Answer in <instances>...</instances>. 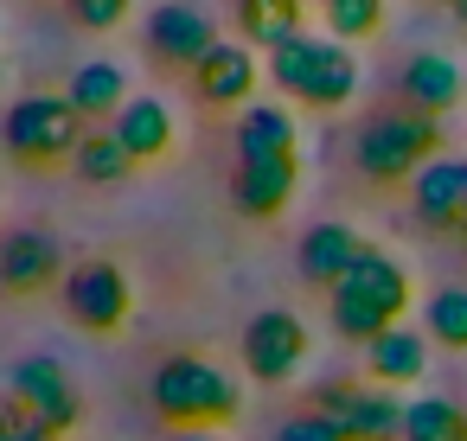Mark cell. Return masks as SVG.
Listing matches in <instances>:
<instances>
[{
  "mask_svg": "<svg viewBox=\"0 0 467 441\" xmlns=\"http://www.w3.org/2000/svg\"><path fill=\"white\" fill-rule=\"evenodd\" d=\"M65 275H71V262L52 231L20 224L0 237V288L7 294H46V288H65Z\"/></svg>",
  "mask_w": 467,
  "mask_h": 441,
  "instance_id": "obj_10",
  "label": "cell"
},
{
  "mask_svg": "<svg viewBox=\"0 0 467 441\" xmlns=\"http://www.w3.org/2000/svg\"><path fill=\"white\" fill-rule=\"evenodd\" d=\"M58 7H65L71 26H84V33H116V26H129L135 0H58Z\"/></svg>",
  "mask_w": 467,
  "mask_h": 441,
  "instance_id": "obj_26",
  "label": "cell"
},
{
  "mask_svg": "<svg viewBox=\"0 0 467 441\" xmlns=\"http://www.w3.org/2000/svg\"><path fill=\"white\" fill-rule=\"evenodd\" d=\"M410 211L429 231H454L467 218V160L461 154H435L416 179H410Z\"/></svg>",
  "mask_w": 467,
  "mask_h": 441,
  "instance_id": "obj_15",
  "label": "cell"
},
{
  "mask_svg": "<svg viewBox=\"0 0 467 441\" xmlns=\"http://www.w3.org/2000/svg\"><path fill=\"white\" fill-rule=\"evenodd\" d=\"M109 128H116V141L129 148V160H135V167L167 160V154H173V141H180V122H173V109H167L161 97H129V109H122Z\"/></svg>",
  "mask_w": 467,
  "mask_h": 441,
  "instance_id": "obj_18",
  "label": "cell"
},
{
  "mask_svg": "<svg viewBox=\"0 0 467 441\" xmlns=\"http://www.w3.org/2000/svg\"><path fill=\"white\" fill-rule=\"evenodd\" d=\"M358 52L352 46H339L333 33H301V39H288L282 52H269V84L288 97V103H301V109H320V116H333V109H346L352 97H358Z\"/></svg>",
  "mask_w": 467,
  "mask_h": 441,
  "instance_id": "obj_3",
  "label": "cell"
},
{
  "mask_svg": "<svg viewBox=\"0 0 467 441\" xmlns=\"http://www.w3.org/2000/svg\"><path fill=\"white\" fill-rule=\"evenodd\" d=\"M448 14H454V20H461V26H467V0H448Z\"/></svg>",
  "mask_w": 467,
  "mask_h": 441,
  "instance_id": "obj_31",
  "label": "cell"
},
{
  "mask_svg": "<svg viewBox=\"0 0 467 441\" xmlns=\"http://www.w3.org/2000/svg\"><path fill=\"white\" fill-rule=\"evenodd\" d=\"M314 409L333 415L352 441H403V396L384 390V384H346V377H327L314 390Z\"/></svg>",
  "mask_w": 467,
  "mask_h": 441,
  "instance_id": "obj_7",
  "label": "cell"
},
{
  "mask_svg": "<svg viewBox=\"0 0 467 441\" xmlns=\"http://www.w3.org/2000/svg\"><path fill=\"white\" fill-rule=\"evenodd\" d=\"M58 301H65V313H71L84 333H122L129 313H135V282L122 275V262L84 256V262H71Z\"/></svg>",
  "mask_w": 467,
  "mask_h": 441,
  "instance_id": "obj_6",
  "label": "cell"
},
{
  "mask_svg": "<svg viewBox=\"0 0 467 441\" xmlns=\"http://www.w3.org/2000/svg\"><path fill=\"white\" fill-rule=\"evenodd\" d=\"M403 441H467V403H454V396H410Z\"/></svg>",
  "mask_w": 467,
  "mask_h": 441,
  "instance_id": "obj_22",
  "label": "cell"
},
{
  "mask_svg": "<svg viewBox=\"0 0 467 441\" xmlns=\"http://www.w3.org/2000/svg\"><path fill=\"white\" fill-rule=\"evenodd\" d=\"M301 154V122L288 103H250L237 116V160H282Z\"/></svg>",
  "mask_w": 467,
  "mask_h": 441,
  "instance_id": "obj_19",
  "label": "cell"
},
{
  "mask_svg": "<svg viewBox=\"0 0 467 441\" xmlns=\"http://www.w3.org/2000/svg\"><path fill=\"white\" fill-rule=\"evenodd\" d=\"M0 84H7V65H0Z\"/></svg>",
  "mask_w": 467,
  "mask_h": 441,
  "instance_id": "obj_34",
  "label": "cell"
},
{
  "mask_svg": "<svg viewBox=\"0 0 467 441\" xmlns=\"http://www.w3.org/2000/svg\"><path fill=\"white\" fill-rule=\"evenodd\" d=\"M90 122L71 109L65 90H26L7 103L0 116V148H7L20 167H58V160H78Z\"/></svg>",
  "mask_w": 467,
  "mask_h": 441,
  "instance_id": "obj_5",
  "label": "cell"
},
{
  "mask_svg": "<svg viewBox=\"0 0 467 441\" xmlns=\"http://www.w3.org/2000/svg\"><path fill=\"white\" fill-rule=\"evenodd\" d=\"M7 396H14L26 415H39L46 428H58V435H71V428L84 422V390H78V377H71L52 352L20 358V364L7 371Z\"/></svg>",
  "mask_w": 467,
  "mask_h": 441,
  "instance_id": "obj_8",
  "label": "cell"
},
{
  "mask_svg": "<svg viewBox=\"0 0 467 441\" xmlns=\"http://www.w3.org/2000/svg\"><path fill=\"white\" fill-rule=\"evenodd\" d=\"M429 333H416V326H390L384 339H371L365 345V371H371V384H384V390H397V384H422V371H429Z\"/></svg>",
  "mask_w": 467,
  "mask_h": 441,
  "instance_id": "obj_21",
  "label": "cell"
},
{
  "mask_svg": "<svg viewBox=\"0 0 467 441\" xmlns=\"http://www.w3.org/2000/svg\"><path fill=\"white\" fill-rule=\"evenodd\" d=\"M422 333L435 339V345H448V352H467V288H435L429 301H422Z\"/></svg>",
  "mask_w": 467,
  "mask_h": 441,
  "instance_id": "obj_24",
  "label": "cell"
},
{
  "mask_svg": "<svg viewBox=\"0 0 467 441\" xmlns=\"http://www.w3.org/2000/svg\"><path fill=\"white\" fill-rule=\"evenodd\" d=\"M295 192H301V154H282V160H237V173H231V205H237L244 218H282Z\"/></svg>",
  "mask_w": 467,
  "mask_h": 441,
  "instance_id": "obj_13",
  "label": "cell"
},
{
  "mask_svg": "<svg viewBox=\"0 0 467 441\" xmlns=\"http://www.w3.org/2000/svg\"><path fill=\"white\" fill-rule=\"evenodd\" d=\"M269 77V65H256V52L244 46V39H218L212 52H205V65L192 71V90H199V103L205 109H250L256 103V84Z\"/></svg>",
  "mask_w": 467,
  "mask_h": 441,
  "instance_id": "obj_11",
  "label": "cell"
},
{
  "mask_svg": "<svg viewBox=\"0 0 467 441\" xmlns=\"http://www.w3.org/2000/svg\"><path fill=\"white\" fill-rule=\"evenodd\" d=\"M244 371L256 377V384H288L301 364H307V320L301 313H288V307H263V313H250V326H244Z\"/></svg>",
  "mask_w": 467,
  "mask_h": 441,
  "instance_id": "obj_9",
  "label": "cell"
},
{
  "mask_svg": "<svg viewBox=\"0 0 467 441\" xmlns=\"http://www.w3.org/2000/svg\"><path fill=\"white\" fill-rule=\"evenodd\" d=\"M269 441H352V435H346L333 415H320V409H301V415H288V422H282Z\"/></svg>",
  "mask_w": 467,
  "mask_h": 441,
  "instance_id": "obj_27",
  "label": "cell"
},
{
  "mask_svg": "<svg viewBox=\"0 0 467 441\" xmlns=\"http://www.w3.org/2000/svg\"><path fill=\"white\" fill-rule=\"evenodd\" d=\"M0 441H14V403L0 396Z\"/></svg>",
  "mask_w": 467,
  "mask_h": 441,
  "instance_id": "obj_29",
  "label": "cell"
},
{
  "mask_svg": "<svg viewBox=\"0 0 467 441\" xmlns=\"http://www.w3.org/2000/svg\"><path fill=\"white\" fill-rule=\"evenodd\" d=\"M148 403H154V415H161L167 428H199V435H212V428L237 422L244 384H237L224 364H212L205 352H173V358L154 364Z\"/></svg>",
  "mask_w": 467,
  "mask_h": 441,
  "instance_id": "obj_1",
  "label": "cell"
},
{
  "mask_svg": "<svg viewBox=\"0 0 467 441\" xmlns=\"http://www.w3.org/2000/svg\"><path fill=\"white\" fill-rule=\"evenodd\" d=\"M410 301H416L410 269H403L390 250L365 243V256L352 262V275H346V282L327 294V313H333V333H339V339L371 345V339H384L390 326H403Z\"/></svg>",
  "mask_w": 467,
  "mask_h": 441,
  "instance_id": "obj_2",
  "label": "cell"
},
{
  "mask_svg": "<svg viewBox=\"0 0 467 441\" xmlns=\"http://www.w3.org/2000/svg\"><path fill=\"white\" fill-rule=\"evenodd\" d=\"M301 33H307V0H237V39L250 52L269 58Z\"/></svg>",
  "mask_w": 467,
  "mask_h": 441,
  "instance_id": "obj_20",
  "label": "cell"
},
{
  "mask_svg": "<svg viewBox=\"0 0 467 441\" xmlns=\"http://www.w3.org/2000/svg\"><path fill=\"white\" fill-rule=\"evenodd\" d=\"M167 441H218V435H199V428H173Z\"/></svg>",
  "mask_w": 467,
  "mask_h": 441,
  "instance_id": "obj_30",
  "label": "cell"
},
{
  "mask_svg": "<svg viewBox=\"0 0 467 441\" xmlns=\"http://www.w3.org/2000/svg\"><path fill=\"white\" fill-rule=\"evenodd\" d=\"M218 46V26L205 7H186V0H167V7L148 14V52L167 65V71H199L205 52Z\"/></svg>",
  "mask_w": 467,
  "mask_h": 441,
  "instance_id": "obj_12",
  "label": "cell"
},
{
  "mask_svg": "<svg viewBox=\"0 0 467 441\" xmlns=\"http://www.w3.org/2000/svg\"><path fill=\"white\" fill-rule=\"evenodd\" d=\"M65 97H71V109L90 122V128H109L122 109H129V71L116 65V58H90V65H78L71 71V84H65Z\"/></svg>",
  "mask_w": 467,
  "mask_h": 441,
  "instance_id": "obj_17",
  "label": "cell"
},
{
  "mask_svg": "<svg viewBox=\"0 0 467 441\" xmlns=\"http://www.w3.org/2000/svg\"><path fill=\"white\" fill-rule=\"evenodd\" d=\"M314 7H320V14H327V7H333V0H314Z\"/></svg>",
  "mask_w": 467,
  "mask_h": 441,
  "instance_id": "obj_33",
  "label": "cell"
},
{
  "mask_svg": "<svg viewBox=\"0 0 467 441\" xmlns=\"http://www.w3.org/2000/svg\"><path fill=\"white\" fill-rule=\"evenodd\" d=\"M397 90H403V109H416V116H448V109H461V97H467V71L448 58V52H410L403 58V77H397Z\"/></svg>",
  "mask_w": 467,
  "mask_h": 441,
  "instance_id": "obj_14",
  "label": "cell"
},
{
  "mask_svg": "<svg viewBox=\"0 0 467 441\" xmlns=\"http://www.w3.org/2000/svg\"><path fill=\"white\" fill-rule=\"evenodd\" d=\"M384 20H390V0H333V7H327V33H333L339 46L378 39Z\"/></svg>",
  "mask_w": 467,
  "mask_h": 441,
  "instance_id": "obj_25",
  "label": "cell"
},
{
  "mask_svg": "<svg viewBox=\"0 0 467 441\" xmlns=\"http://www.w3.org/2000/svg\"><path fill=\"white\" fill-rule=\"evenodd\" d=\"M358 256H365V237H358L352 224H339V218H327V224L301 231V250H295L301 282H314V288H327V294L352 275V262H358Z\"/></svg>",
  "mask_w": 467,
  "mask_h": 441,
  "instance_id": "obj_16",
  "label": "cell"
},
{
  "mask_svg": "<svg viewBox=\"0 0 467 441\" xmlns=\"http://www.w3.org/2000/svg\"><path fill=\"white\" fill-rule=\"evenodd\" d=\"M435 154H441V122L435 116H416V109H384L352 141V167L371 186H410Z\"/></svg>",
  "mask_w": 467,
  "mask_h": 441,
  "instance_id": "obj_4",
  "label": "cell"
},
{
  "mask_svg": "<svg viewBox=\"0 0 467 441\" xmlns=\"http://www.w3.org/2000/svg\"><path fill=\"white\" fill-rule=\"evenodd\" d=\"M7 403H14V396H7ZM14 441H58V428H46L39 415H26V409L14 403Z\"/></svg>",
  "mask_w": 467,
  "mask_h": 441,
  "instance_id": "obj_28",
  "label": "cell"
},
{
  "mask_svg": "<svg viewBox=\"0 0 467 441\" xmlns=\"http://www.w3.org/2000/svg\"><path fill=\"white\" fill-rule=\"evenodd\" d=\"M454 237H461V243H467V218H461V224H454Z\"/></svg>",
  "mask_w": 467,
  "mask_h": 441,
  "instance_id": "obj_32",
  "label": "cell"
},
{
  "mask_svg": "<svg viewBox=\"0 0 467 441\" xmlns=\"http://www.w3.org/2000/svg\"><path fill=\"white\" fill-rule=\"evenodd\" d=\"M71 167H78V179H90V186H116V179H129V173H135L129 148L116 141V128H90Z\"/></svg>",
  "mask_w": 467,
  "mask_h": 441,
  "instance_id": "obj_23",
  "label": "cell"
}]
</instances>
